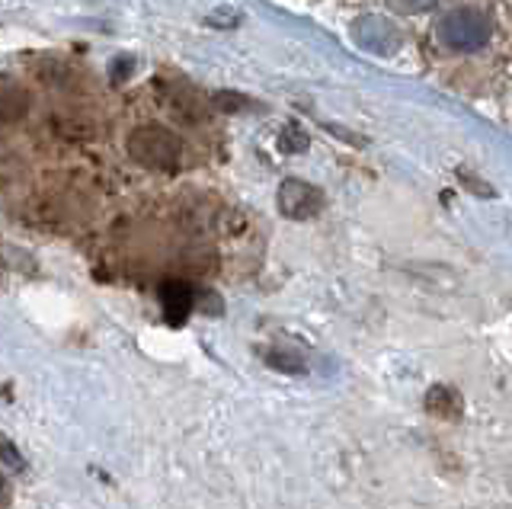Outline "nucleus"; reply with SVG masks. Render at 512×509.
<instances>
[{
    "label": "nucleus",
    "instance_id": "obj_1",
    "mask_svg": "<svg viewBox=\"0 0 512 509\" xmlns=\"http://www.w3.org/2000/svg\"><path fill=\"white\" fill-rule=\"evenodd\" d=\"M128 154L151 170H176L183 164V141L160 125H141L128 135Z\"/></svg>",
    "mask_w": 512,
    "mask_h": 509
},
{
    "label": "nucleus",
    "instance_id": "obj_2",
    "mask_svg": "<svg viewBox=\"0 0 512 509\" xmlns=\"http://www.w3.org/2000/svg\"><path fill=\"white\" fill-rule=\"evenodd\" d=\"M490 33H493V26L484 13L474 7H458L442 20L436 36L445 49H452V52H474L480 45L490 42Z\"/></svg>",
    "mask_w": 512,
    "mask_h": 509
},
{
    "label": "nucleus",
    "instance_id": "obj_3",
    "mask_svg": "<svg viewBox=\"0 0 512 509\" xmlns=\"http://www.w3.org/2000/svg\"><path fill=\"white\" fill-rule=\"evenodd\" d=\"M276 199H279V212L292 221H308L324 209V193L304 180H285Z\"/></svg>",
    "mask_w": 512,
    "mask_h": 509
},
{
    "label": "nucleus",
    "instance_id": "obj_4",
    "mask_svg": "<svg viewBox=\"0 0 512 509\" xmlns=\"http://www.w3.org/2000/svg\"><path fill=\"white\" fill-rule=\"evenodd\" d=\"M426 404V413H432V417H442V420H458L464 413V401L458 388L452 385H432L423 397Z\"/></svg>",
    "mask_w": 512,
    "mask_h": 509
},
{
    "label": "nucleus",
    "instance_id": "obj_5",
    "mask_svg": "<svg viewBox=\"0 0 512 509\" xmlns=\"http://www.w3.org/2000/svg\"><path fill=\"white\" fill-rule=\"evenodd\" d=\"M160 301H164V311L173 324H180L183 317L192 311V301H196V292L189 289L186 282H167L160 285Z\"/></svg>",
    "mask_w": 512,
    "mask_h": 509
},
{
    "label": "nucleus",
    "instance_id": "obj_6",
    "mask_svg": "<svg viewBox=\"0 0 512 509\" xmlns=\"http://www.w3.org/2000/svg\"><path fill=\"white\" fill-rule=\"evenodd\" d=\"M356 39L362 42V45H368V49H375V52H388V49H394L397 45V33L394 29L384 23V20H378V17H365V20H359V26H356Z\"/></svg>",
    "mask_w": 512,
    "mask_h": 509
},
{
    "label": "nucleus",
    "instance_id": "obj_7",
    "mask_svg": "<svg viewBox=\"0 0 512 509\" xmlns=\"http://www.w3.org/2000/svg\"><path fill=\"white\" fill-rule=\"evenodd\" d=\"M0 468H7L10 474H23L26 471V458L20 455V449H16L7 436H0Z\"/></svg>",
    "mask_w": 512,
    "mask_h": 509
},
{
    "label": "nucleus",
    "instance_id": "obj_8",
    "mask_svg": "<svg viewBox=\"0 0 512 509\" xmlns=\"http://www.w3.org/2000/svg\"><path fill=\"white\" fill-rule=\"evenodd\" d=\"M266 362L272 365V369L288 372V375H301V372H304L301 356H295V353H282V349H269V353H266Z\"/></svg>",
    "mask_w": 512,
    "mask_h": 509
},
{
    "label": "nucleus",
    "instance_id": "obj_9",
    "mask_svg": "<svg viewBox=\"0 0 512 509\" xmlns=\"http://www.w3.org/2000/svg\"><path fill=\"white\" fill-rule=\"evenodd\" d=\"M279 145H282L285 151H304V148H308V138H304V135L295 129V125H292V129H285V135H282Z\"/></svg>",
    "mask_w": 512,
    "mask_h": 509
},
{
    "label": "nucleus",
    "instance_id": "obj_10",
    "mask_svg": "<svg viewBox=\"0 0 512 509\" xmlns=\"http://www.w3.org/2000/svg\"><path fill=\"white\" fill-rule=\"evenodd\" d=\"M391 4L397 7V10H404V13H410V10H426L432 0H391Z\"/></svg>",
    "mask_w": 512,
    "mask_h": 509
}]
</instances>
